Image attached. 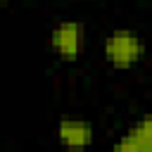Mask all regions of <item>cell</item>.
Returning a JSON list of instances; mask_svg holds the SVG:
<instances>
[{
    "mask_svg": "<svg viewBox=\"0 0 152 152\" xmlns=\"http://www.w3.org/2000/svg\"><path fill=\"white\" fill-rule=\"evenodd\" d=\"M50 45L59 59H66V62L78 59L86 48V26L81 21H71V19L55 24V28L50 33Z\"/></svg>",
    "mask_w": 152,
    "mask_h": 152,
    "instance_id": "cell-2",
    "label": "cell"
},
{
    "mask_svg": "<svg viewBox=\"0 0 152 152\" xmlns=\"http://www.w3.org/2000/svg\"><path fill=\"white\" fill-rule=\"evenodd\" d=\"M55 133H57V140L69 150H86L95 138L93 124L83 119H59Z\"/></svg>",
    "mask_w": 152,
    "mask_h": 152,
    "instance_id": "cell-4",
    "label": "cell"
},
{
    "mask_svg": "<svg viewBox=\"0 0 152 152\" xmlns=\"http://www.w3.org/2000/svg\"><path fill=\"white\" fill-rule=\"evenodd\" d=\"M107 152H152V114L140 116Z\"/></svg>",
    "mask_w": 152,
    "mask_h": 152,
    "instance_id": "cell-3",
    "label": "cell"
},
{
    "mask_svg": "<svg viewBox=\"0 0 152 152\" xmlns=\"http://www.w3.org/2000/svg\"><path fill=\"white\" fill-rule=\"evenodd\" d=\"M2 2H7V0H2Z\"/></svg>",
    "mask_w": 152,
    "mask_h": 152,
    "instance_id": "cell-5",
    "label": "cell"
},
{
    "mask_svg": "<svg viewBox=\"0 0 152 152\" xmlns=\"http://www.w3.org/2000/svg\"><path fill=\"white\" fill-rule=\"evenodd\" d=\"M102 55L114 69H131L145 55V43L133 28H114L102 43Z\"/></svg>",
    "mask_w": 152,
    "mask_h": 152,
    "instance_id": "cell-1",
    "label": "cell"
}]
</instances>
